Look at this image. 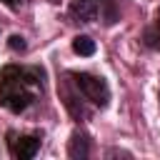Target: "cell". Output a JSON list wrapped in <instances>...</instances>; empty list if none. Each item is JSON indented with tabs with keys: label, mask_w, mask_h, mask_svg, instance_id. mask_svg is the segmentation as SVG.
Returning <instances> with one entry per match:
<instances>
[{
	"label": "cell",
	"mask_w": 160,
	"mask_h": 160,
	"mask_svg": "<svg viewBox=\"0 0 160 160\" xmlns=\"http://www.w3.org/2000/svg\"><path fill=\"white\" fill-rule=\"evenodd\" d=\"M8 48H10V50H15V52H25L28 42H25V38H22V35H10V38H8Z\"/></svg>",
	"instance_id": "obj_9"
},
{
	"label": "cell",
	"mask_w": 160,
	"mask_h": 160,
	"mask_svg": "<svg viewBox=\"0 0 160 160\" xmlns=\"http://www.w3.org/2000/svg\"><path fill=\"white\" fill-rule=\"evenodd\" d=\"M68 12L75 22H92V20H98L100 0H72Z\"/></svg>",
	"instance_id": "obj_4"
},
{
	"label": "cell",
	"mask_w": 160,
	"mask_h": 160,
	"mask_svg": "<svg viewBox=\"0 0 160 160\" xmlns=\"http://www.w3.org/2000/svg\"><path fill=\"white\" fill-rule=\"evenodd\" d=\"M42 92V70L25 65H5L0 70V105L10 112L28 110Z\"/></svg>",
	"instance_id": "obj_1"
},
{
	"label": "cell",
	"mask_w": 160,
	"mask_h": 160,
	"mask_svg": "<svg viewBox=\"0 0 160 160\" xmlns=\"http://www.w3.org/2000/svg\"><path fill=\"white\" fill-rule=\"evenodd\" d=\"M68 155L72 158V160H85L88 155H90V140H88V135L85 132H72L70 135V142H68Z\"/></svg>",
	"instance_id": "obj_5"
},
{
	"label": "cell",
	"mask_w": 160,
	"mask_h": 160,
	"mask_svg": "<svg viewBox=\"0 0 160 160\" xmlns=\"http://www.w3.org/2000/svg\"><path fill=\"white\" fill-rule=\"evenodd\" d=\"M158 22H160V8H158Z\"/></svg>",
	"instance_id": "obj_11"
},
{
	"label": "cell",
	"mask_w": 160,
	"mask_h": 160,
	"mask_svg": "<svg viewBox=\"0 0 160 160\" xmlns=\"http://www.w3.org/2000/svg\"><path fill=\"white\" fill-rule=\"evenodd\" d=\"M65 105H68V110L72 112L75 120H88V118H90V112H88V108L82 105V100L75 98L72 92H65Z\"/></svg>",
	"instance_id": "obj_6"
},
{
	"label": "cell",
	"mask_w": 160,
	"mask_h": 160,
	"mask_svg": "<svg viewBox=\"0 0 160 160\" xmlns=\"http://www.w3.org/2000/svg\"><path fill=\"white\" fill-rule=\"evenodd\" d=\"M142 42H145L148 48H152V50H160V22L152 25V28H148V30L142 32Z\"/></svg>",
	"instance_id": "obj_8"
},
{
	"label": "cell",
	"mask_w": 160,
	"mask_h": 160,
	"mask_svg": "<svg viewBox=\"0 0 160 160\" xmlns=\"http://www.w3.org/2000/svg\"><path fill=\"white\" fill-rule=\"evenodd\" d=\"M72 50L78 55H82V58H90V55H95V40L88 38V35H78L72 40Z\"/></svg>",
	"instance_id": "obj_7"
},
{
	"label": "cell",
	"mask_w": 160,
	"mask_h": 160,
	"mask_svg": "<svg viewBox=\"0 0 160 160\" xmlns=\"http://www.w3.org/2000/svg\"><path fill=\"white\" fill-rule=\"evenodd\" d=\"M8 148H10V155L15 160H30L40 150V138H35V135H10Z\"/></svg>",
	"instance_id": "obj_3"
},
{
	"label": "cell",
	"mask_w": 160,
	"mask_h": 160,
	"mask_svg": "<svg viewBox=\"0 0 160 160\" xmlns=\"http://www.w3.org/2000/svg\"><path fill=\"white\" fill-rule=\"evenodd\" d=\"M2 2H5V5H10V8H15V5L20 2V0H2Z\"/></svg>",
	"instance_id": "obj_10"
},
{
	"label": "cell",
	"mask_w": 160,
	"mask_h": 160,
	"mask_svg": "<svg viewBox=\"0 0 160 160\" xmlns=\"http://www.w3.org/2000/svg\"><path fill=\"white\" fill-rule=\"evenodd\" d=\"M70 78H72L75 88L80 90V95H82L85 100H90L92 105L105 108V105L110 102V88H108L105 78L92 75V72H75V75H70Z\"/></svg>",
	"instance_id": "obj_2"
}]
</instances>
